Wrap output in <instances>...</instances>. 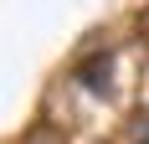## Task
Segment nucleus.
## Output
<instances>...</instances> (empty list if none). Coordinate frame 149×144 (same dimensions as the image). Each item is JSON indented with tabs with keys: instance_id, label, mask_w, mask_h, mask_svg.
<instances>
[{
	"instance_id": "f257e3e1",
	"label": "nucleus",
	"mask_w": 149,
	"mask_h": 144,
	"mask_svg": "<svg viewBox=\"0 0 149 144\" xmlns=\"http://www.w3.org/2000/svg\"><path fill=\"white\" fill-rule=\"evenodd\" d=\"M77 77H82V87H93V93H98V87H108V57H103V52H98V57H88L82 67H77Z\"/></svg>"
}]
</instances>
